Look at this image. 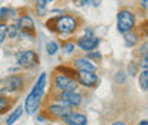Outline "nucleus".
Here are the masks:
<instances>
[{
    "label": "nucleus",
    "mask_w": 148,
    "mask_h": 125,
    "mask_svg": "<svg viewBox=\"0 0 148 125\" xmlns=\"http://www.w3.org/2000/svg\"><path fill=\"white\" fill-rule=\"evenodd\" d=\"M9 20V7L0 9V23H6Z\"/></svg>",
    "instance_id": "obj_20"
},
{
    "label": "nucleus",
    "mask_w": 148,
    "mask_h": 125,
    "mask_svg": "<svg viewBox=\"0 0 148 125\" xmlns=\"http://www.w3.org/2000/svg\"><path fill=\"white\" fill-rule=\"evenodd\" d=\"M138 125H148V121H147V120H143V121H141Z\"/></svg>",
    "instance_id": "obj_31"
},
{
    "label": "nucleus",
    "mask_w": 148,
    "mask_h": 125,
    "mask_svg": "<svg viewBox=\"0 0 148 125\" xmlns=\"http://www.w3.org/2000/svg\"><path fill=\"white\" fill-rule=\"evenodd\" d=\"M141 6H143L144 9H147V0H141Z\"/></svg>",
    "instance_id": "obj_30"
},
{
    "label": "nucleus",
    "mask_w": 148,
    "mask_h": 125,
    "mask_svg": "<svg viewBox=\"0 0 148 125\" xmlns=\"http://www.w3.org/2000/svg\"><path fill=\"white\" fill-rule=\"evenodd\" d=\"M54 87L58 91H75L77 89V80L70 75L63 74V72H56Z\"/></svg>",
    "instance_id": "obj_5"
},
{
    "label": "nucleus",
    "mask_w": 148,
    "mask_h": 125,
    "mask_svg": "<svg viewBox=\"0 0 148 125\" xmlns=\"http://www.w3.org/2000/svg\"><path fill=\"white\" fill-rule=\"evenodd\" d=\"M24 81L21 75H9L7 78L3 80V87H4V92H14L23 88Z\"/></svg>",
    "instance_id": "obj_8"
},
{
    "label": "nucleus",
    "mask_w": 148,
    "mask_h": 125,
    "mask_svg": "<svg viewBox=\"0 0 148 125\" xmlns=\"http://www.w3.org/2000/svg\"><path fill=\"white\" fill-rule=\"evenodd\" d=\"M61 47H63V51L67 54L74 53V50H75V44H74L73 41H64V43L61 44Z\"/></svg>",
    "instance_id": "obj_18"
},
{
    "label": "nucleus",
    "mask_w": 148,
    "mask_h": 125,
    "mask_svg": "<svg viewBox=\"0 0 148 125\" xmlns=\"http://www.w3.org/2000/svg\"><path fill=\"white\" fill-rule=\"evenodd\" d=\"M7 30H9V26L6 23H0V44H3L4 40L7 38Z\"/></svg>",
    "instance_id": "obj_19"
},
{
    "label": "nucleus",
    "mask_w": 148,
    "mask_h": 125,
    "mask_svg": "<svg viewBox=\"0 0 148 125\" xmlns=\"http://www.w3.org/2000/svg\"><path fill=\"white\" fill-rule=\"evenodd\" d=\"M140 67H141L143 70H147V55H144V57L141 58V63H140Z\"/></svg>",
    "instance_id": "obj_26"
},
{
    "label": "nucleus",
    "mask_w": 148,
    "mask_h": 125,
    "mask_svg": "<svg viewBox=\"0 0 148 125\" xmlns=\"http://www.w3.org/2000/svg\"><path fill=\"white\" fill-rule=\"evenodd\" d=\"M135 29V13L128 9H121L117 14V30L121 34H125Z\"/></svg>",
    "instance_id": "obj_3"
},
{
    "label": "nucleus",
    "mask_w": 148,
    "mask_h": 125,
    "mask_svg": "<svg viewBox=\"0 0 148 125\" xmlns=\"http://www.w3.org/2000/svg\"><path fill=\"white\" fill-rule=\"evenodd\" d=\"M66 125H87V117L80 112H70L61 118Z\"/></svg>",
    "instance_id": "obj_11"
},
{
    "label": "nucleus",
    "mask_w": 148,
    "mask_h": 125,
    "mask_svg": "<svg viewBox=\"0 0 148 125\" xmlns=\"http://www.w3.org/2000/svg\"><path fill=\"white\" fill-rule=\"evenodd\" d=\"M140 85L144 91H147L148 88V71L147 70H143L141 75H140Z\"/></svg>",
    "instance_id": "obj_16"
},
{
    "label": "nucleus",
    "mask_w": 148,
    "mask_h": 125,
    "mask_svg": "<svg viewBox=\"0 0 148 125\" xmlns=\"http://www.w3.org/2000/svg\"><path fill=\"white\" fill-rule=\"evenodd\" d=\"M111 125H125V122L124 121H115L114 124H111Z\"/></svg>",
    "instance_id": "obj_29"
},
{
    "label": "nucleus",
    "mask_w": 148,
    "mask_h": 125,
    "mask_svg": "<svg viewBox=\"0 0 148 125\" xmlns=\"http://www.w3.org/2000/svg\"><path fill=\"white\" fill-rule=\"evenodd\" d=\"M115 83H118V84H124L125 83V74L123 71H118L115 74Z\"/></svg>",
    "instance_id": "obj_22"
},
{
    "label": "nucleus",
    "mask_w": 148,
    "mask_h": 125,
    "mask_svg": "<svg viewBox=\"0 0 148 125\" xmlns=\"http://www.w3.org/2000/svg\"><path fill=\"white\" fill-rule=\"evenodd\" d=\"M138 41H140V36H138V33H137L134 29H132L131 31L124 34V43H125L127 47H134Z\"/></svg>",
    "instance_id": "obj_14"
},
{
    "label": "nucleus",
    "mask_w": 148,
    "mask_h": 125,
    "mask_svg": "<svg viewBox=\"0 0 148 125\" xmlns=\"http://www.w3.org/2000/svg\"><path fill=\"white\" fill-rule=\"evenodd\" d=\"M81 24V20L77 16L71 14H61L57 17H51L46 21V27L58 34H71L74 33Z\"/></svg>",
    "instance_id": "obj_1"
},
{
    "label": "nucleus",
    "mask_w": 148,
    "mask_h": 125,
    "mask_svg": "<svg viewBox=\"0 0 148 125\" xmlns=\"http://www.w3.org/2000/svg\"><path fill=\"white\" fill-rule=\"evenodd\" d=\"M47 111H49V114L53 115V117L63 118V117H66L67 114L71 112V107L58 102V104H51V105H49V107H47Z\"/></svg>",
    "instance_id": "obj_13"
},
{
    "label": "nucleus",
    "mask_w": 148,
    "mask_h": 125,
    "mask_svg": "<svg viewBox=\"0 0 148 125\" xmlns=\"http://www.w3.org/2000/svg\"><path fill=\"white\" fill-rule=\"evenodd\" d=\"M90 3H91L92 6H95V7H97V6H100L101 0H90Z\"/></svg>",
    "instance_id": "obj_27"
},
{
    "label": "nucleus",
    "mask_w": 148,
    "mask_h": 125,
    "mask_svg": "<svg viewBox=\"0 0 148 125\" xmlns=\"http://www.w3.org/2000/svg\"><path fill=\"white\" fill-rule=\"evenodd\" d=\"M46 51H47L49 55H54V54L58 51V44H57L56 41L47 43V46H46Z\"/></svg>",
    "instance_id": "obj_17"
},
{
    "label": "nucleus",
    "mask_w": 148,
    "mask_h": 125,
    "mask_svg": "<svg viewBox=\"0 0 148 125\" xmlns=\"http://www.w3.org/2000/svg\"><path fill=\"white\" fill-rule=\"evenodd\" d=\"M9 100H7V97H4V95H0V112H3V111H6L7 108H9Z\"/></svg>",
    "instance_id": "obj_21"
},
{
    "label": "nucleus",
    "mask_w": 148,
    "mask_h": 125,
    "mask_svg": "<svg viewBox=\"0 0 148 125\" xmlns=\"http://www.w3.org/2000/svg\"><path fill=\"white\" fill-rule=\"evenodd\" d=\"M16 24H17L20 31L34 33V21H33V18L30 17L29 14H21V16H18Z\"/></svg>",
    "instance_id": "obj_12"
},
{
    "label": "nucleus",
    "mask_w": 148,
    "mask_h": 125,
    "mask_svg": "<svg viewBox=\"0 0 148 125\" xmlns=\"http://www.w3.org/2000/svg\"><path fill=\"white\" fill-rule=\"evenodd\" d=\"M87 3H90V0H78V4L80 6H86Z\"/></svg>",
    "instance_id": "obj_28"
},
{
    "label": "nucleus",
    "mask_w": 148,
    "mask_h": 125,
    "mask_svg": "<svg viewBox=\"0 0 148 125\" xmlns=\"http://www.w3.org/2000/svg\"><path fill=\"white\" fill-rule=\"evenodd\" d=\"M98 44H100V38L94 36H84L78 38L75 43V46L80 47L83 51H92L98 47Z\"/></svg>",
    "instance_id": "obj_9"
},
{
    "label": "nucleus",
    "mask_w": 148,
    "mask_h": 125,
    "mask_svg": "<svg viewBox=\"0 0 148 125\" xmlns=\"http://www.w3.org/2000/svg\"><path fill=\"white\" fill-rule=\"evenodd\" d=\"M147 47H148L147 41H144V43H143V46H141V47H140V50H138V51H140V55H143V57H144V55H147Z\"/></svg>",
    "instance_id": "obj_25"
},
{
    "label": "nucleus",
    "mask_w": 148,
    "mask_h": 125,
    "mask_svg": "<svg viewBox=\"0 0 148 125\" xmlns=\"http://www.w3.org/2000/svg\"><path fill=\"white\" fill-rule=\"evenodd\" d=\"M75 80H77V83H80L81 85L88 87V88H92L98 84V75L95 72L90 71H78L75 75Z\"/></svg>",
    "instance_id": "obj_7"
},
{
    "label": "nucleus",
    "mask_w": 148,
    "mask_h": 125,
    "mask_svg": "<svg viewBox=\"0 0 148 125\" xmlns=\"http://www.w3.org/2000/svg\"><path fill=\"white\" fill-rule=\"evenodd\" d=\"M74 67L78 71L95 72V70H97V66L92 63L90 58H87V57H78V58H75L74 60Z\"/></svg>",
    "instance_id": "obj_10"
},
{
    "label": "nucleus",
    "mask_w": 148,
    "mask_h": 125,
    "mask_svg": "<svg viewBox=\"0 0 148 125\" xmlns=\"http://www.w3.org/2000/svg\"><path fill=\"white\" fill-rule=\"evenodd\" d=\"M57 100L58 102L61 104H66L69 107H78L83 101V95L75 92V91H60L58 95H57Z\"/></svg>",
    "instance_id": "obj_6"
},
{
    "label": "nucleus",
    "mask_w": 148,
    "mask_h": 125,
    "mask_svg": "<svg viewBox=\"0 0 148 125\" xmlns=\"http://www.w3.org/2000/svg\"><path fill=\"white\" fill-rule=\"evenodd\" d=\"M87 58H94V60H98V61H100V60H101V54L98 53V51H97V53L88 51V54H87Z\"/></svg>",
    "instance_id": "obj_24"
},
{
    "label": "nucleus",
    "mask_w": 148,
    "mask_h": 125,
    "mask_svg": "<svg viewBox=\"0 0 148 125\" xmlns=\"http://www.w3.org/2000/svg\"><path fill=\"white\" fill-rule=\"evenodd\" d=\"M21 112H23V109H21V107H17L10 115H9V118H7V121H6V124L7 125H13L16 121H17L18 118L21 117Z\"/></svg>",
    "instance_id": "obj_15"
},
{
    "label": "nucleus",
    "mask_w": 148,
    "mask_h": 125,
    "mask_svg": "<svg viewBox=\"0 0 148 125\" xmlns=\"http://www.w3.org/2000/svg\"><path fill=\"white\" fill-rule=\"evenodd\" d=\"M16 58H17V64L23 68H34L38 66V55L36 51L33 50H23V51H18L16 54Z\"/></svg>",
    "instance_id": "obj_4"
},
{
    "label": "nucleus",
    "mask_w": 148,
    "mask_h": 125,
    "mask_svg": "<svg viewBox=\"0 0 148 125\" xmlns=\"http://www.w3.org/2000/svg\"><path fill=\"white\" fill-rule=\"evenodd\" d=\"M137 71H138V66H137V64L132 61V63L128 66V74L131 75V77H134V75L137 74Z\"/></svg>",
    "instance_id": "obj_23"
},
{
    "label": "nucleus",
    "mask_w": 148,
    "mask_h": 125,
    "mask_svg": "<svg viewBox=\"0 0 148 125\" xmlns=\"http://www.w3.org/2000/svg\"><path fill=\"white\" fill-rule=\"evenodd\" d=\"M46 78H47V75H46V72H43V74L38 77V80H37L36 84H34L33 89L30 91V94H29L27 98H26L24 109H26V112H27L29 115H33L37 109H38L41 97H43V92H44V87H46Z\"/></svg>",
    "instance_id": "obj_2"
}]
</instances>
